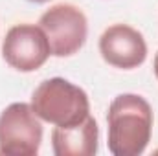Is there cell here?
<instances>
[{
	"instance_id": "1",
	"label": "cell",
	"mask_w": 158,
	"mask_h": 156,
	"mask_svg": "<svg viewBox=\"0 0 158 156\" xmlns=\"http://www.w3.org/2000/svg\"><path fill=\"white\" fill-rule=\"evenodd\" d=\"M109 151L114 156H138L153 132V109L136 94H119L109 107Z\"/></svg>"
},
{
	"instance_id": "7",
	"label": "cell",
	"mask_w": 158,
	"mask_h": 156,
	"mask_svg": "<svg viewBox=\"0 0 158 156\" xmlns=\"http://www.w3.org/2000/svg\"><path fill=\"white\" fill-rule=\"evenodd\" d=\"M99 129L92 116L74 127H55L52 130V149L55 156H94L98 153Z\"/></svg>"
},
{
	"instance_id": "5",
	"label": "cell",
	"mask_w": 158,
	"mask_h": 156,
	"mask_svg": "<svg viewBox=\"0 0 158 156\" xmlns=\"http://www.w3.org/2000/svg\"><path fill=\"white\" fill-rule=\"evenodd\" d=\"M52 48L44 30L35 24H17L9 28L2 42L4 61L19 72H35L48 61Z\"/></svg>"
},
{
	"instance_id": "9",
	"label": "cell",
	"mask_w": 158,
	"mask_h": 156,
	"mask_svg": "<svg viewBox=\"0 0 158 156\" xmlns=\"http://www.w3.org/2000/svg\"><path fill=\"white\" fill-rule=\"evenodd\" d=\"M28 2H33V4H44V2H48V0H28Z\"/></svg>"
},
{
	"instance_id": "3",
	"label": "cell",
	"mask_w": 158,
	"mask_h": 156,
	"mask_svg": "<svg viewBox=\"0 0 158 156\" xmlns=\"http://www.w3.org/2000/svg\"><path fill=\"white\" fill-rule=\"evenodd\" d=\"M42 142L40 117L28 103H11L0 114V154L35 156Z\"/></svg>"
},
{
	"instance_id": "8",
	"label": "cell",
	"mask_w": 158,
	"mask_h": 156,
	"mask_svg": "<svg viewBox=\"0 0 158 156\" xmlns=\"http://www.w3.org/2000/svg\"><path fill=\"white\" fill-rule=\"evenodd\" d=\"M155 76L158 79V53H156V57H155Z\"/></svg>"
},
{
	"instance_id": "2",
	"label": "cell",
	"mask_w": 158,
	"mask_h": 156,
	"mask_svg": "<svg viewBox=\"0 0 158 156\" xmlns=\"http://www.w3.org/2000/svg\"><path fill=\"white\" fill-rule=\"evenodd\" d=\"M30 105L42 121L55 127H74L90 116L86 92L63 77L42 81L33 90Z\"/></svg>"
},
{
	"instance_id": "4",
	"label": "cell",
	"mask_w": 158,
	"mask_h": 156,
	"mask_svg": "<svg viewBox=\"0 0 158 156\" xmlns=\"http://www.w3.org/2000/svg\"><path fill=\"white\" fill-rule=\"evenodd\" d=\"M44 30L52 55L70 57L83 48L88 35V22L85 13L72 4H57L46 9L39 18Z\"/></svg>"
},
{
	"instance_id": "6",
	"label": "cell",
	"mask_w": 158,
	"mask_h": 156,
	"mask_svg": "<svg viewBox=\"0 0 158 156\" xmlns=\"http://www.w3.org/2000/svg\"><path fill=\"white\" fill-rule=\"evenodd\" d=\"M99 53L103 61L109 63L110 66L121 70H132L145 63L147 42L138 30L127 24H114L101 33Z\"/></svg>"
}]
</instances>
